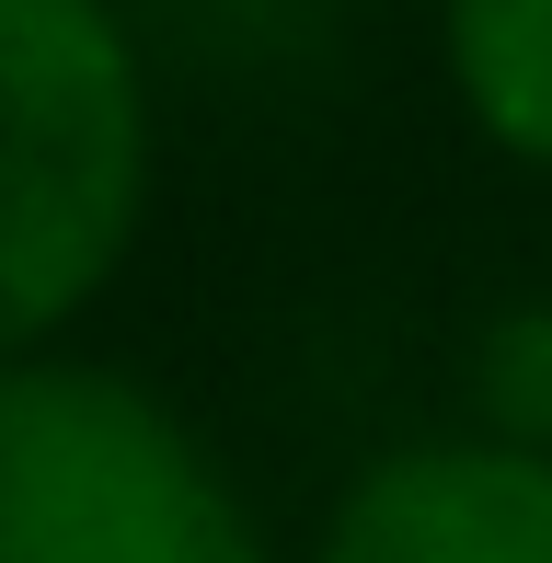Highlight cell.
I'll return each mask as SVG.
<instances>
[{
	"label": "cell",
	"mask_w": 552,
	"mask_h": 563,
	"mask_svg": "<svg viewBox=\"0 0 552 563\" xmlns=\"http://www.w3.org/2000/svg\"><path fill=\"white\" fill-rule=\"evenodd\" d=\"M150 208V69L115 0H0V356L115 288Z\"/></svg>",
	"instance_id": "6da1fadb"
},
{
	"label": "cell",
	"mask_w": 552,
	"mask_h": 563,
	"mask_svg": "<svg viewBox=\"0 0 552 563\" xmlns=\"http://www.w3.org/2000/svg\"><path fill=\"white\" fill-rule=\"evenodd\" d=\"M0 563H265V541L162 391L0 356Z\"/></svg>",
	"instance_id": "7a4b0ae2"
},
{
	"label": "cell",
	"mask_w": 552,
	"mask_h": 563,
	"mask_svg": "<svg viewBox=\"0 0 552 563\" xmlns=\"http://www.w3.org/2000/svg\"><path fill=\"white\" fill-rule=\"evenodd\" d=\"M322 563H552V449L530 438L380 449L322 518Z\"/></svg>",
	"instance_id": "3957f363"
},
{
	"label": "cell",
	"mask_w": 552,
	"mask_h": 563,
	"mask_svg": "<svg viewBox=\"0 0 552 563\" xmlns=\"http://www.w3.org/2000/svg\"><path fill=\"white\" fill-rule=\"evenodd\" d=\"M449 92L495 150L552 173V0H449Z\"/></svg>",
	"instance_id": "277c9868"
}]
</instances>
